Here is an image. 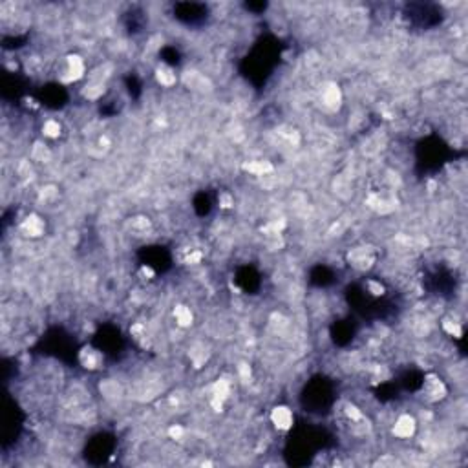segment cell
<instances>
[{
    "label": "cell",
    "mask_w": 468,
    "mask_h": 468,
    "mask_svg": "<svg viewBox=\"0 0 468 468\" xmlns=\"http://www.w3.org/2000/svg\"><path fill=\"white\" fill-rule=\"evenodd\" d=\"M415 428H417V425H415V419L411 415H401L397 419L395 426H393V435L399 439H410L415 433Z\"/></svg>",
    "instance_id": "cell-1"
},
{
    "label": "cell",
    "mask_w": 468,
    "mask_h": 468,
    "mask_svg": "<svg viewBox=\"0 0 468 468\" xmlns=\"http://www.w3.org/2000/svg\"><path fill=\"white\" fill-rule=\"evenodd\" d=\"M346 415L351 419L353 423H357V421H360V419H362V413H360V410L357 408V406H353V404H347V406H346Z\"/></svg>",
    "instance_id": "cell-13"
},
{
    "label": "cell",
    "mask_w": 468,
    "mask_h": 468,
    "mask_svg": "<svg viewBox=\"0 0 468 468\" xmlns=\"http://www.w3.org/2000/svg\"><path fill=\"white\" fill-rule=\"evenodd\" d=\"M42 134L48 137H59L61 134V124L55 119H48V121L42 124Z\"/></svg>",
    "instance_id": "cell-11"
},
{
    "label": "cell",
    "mask_w": 468,
    "mask_h": 468,
    "mask_svg": "<svg viewBox=\"0 0 468 468\" xmlns=\"http://www.w3.org/2000/svg\"><path fill=\"white\" fill-rule=\"evenodd\" d=\"M271 421L278 430H289L293 426V411L287 406H276L271 411Z\"/></svg>",
    "instance_id": "cell-2"
},
{
    "label": "cell",
    "mask_w": 468,
    "mask_h": 468,
    "mask_svg": "<svg viewBox=\"0 0 468 468\" xmlns=\"http://www.w3.org/2000/svg\"><path fill=\"white\" fill-rule=\"evenodd\" d=\"M66 73H68V75L62 77L64 82H72V81L81 79L82 73H84V62H82L79 57H70L68 59V72Z\"/></svg>",
    "instance_id": "cell-4"
},
{
    "label": "cell",
    "mask_w": 468,
    "mask_h": 468,
    "mask_svg": "<svg viewBox=\"0 0 468 468\" xmlns=\"http://www.w3.org/2000/svg\"><path fill=\"white\" fill-rule=\"evenodd\" d=\"M445 329H447L450 335H454V337H459V335H461V327L455 324V322H450V320L445 322Z\"/></svg>",
    "instance_id": "cell-15"
},
{
    "label": "cell",
    "mask_w": 468,
    "mask_h": 468,
    "mask_svg": "<svg viewBox=\"0 0 468 468\" xmlns=\"http://www.w3.org/2000/svg\"><path fill=\"white\" fill-rule=\"evenodd\" d=\"M245 168H247L249 172H252V174H258V176H264L265 172H271V170H273V166L269 165V163H264V161L249 163V165H245Z\"/></svg>",
    "instance_id": "cell-12"
},
{
    "label": "cell",
    "mask_w": 468,
    "mask_h": 468,
    "mask_svg": "<svg viewBox=\"0 0 468 468\" xmlns=\"http://www.w3.org/2000/svg\"><path fill=\"white\" fill-rule=\"evenodd\" d=\"M425 393L428 397V401H439L447 395V388L437 377H428V381L425 384Z\"/></svg>",
    "instance_id": "cell-3"
},
{
    "label": "cell",
    "mask_w": 468,
    "mask_h": 468,
    "mask_svg": "<svg viewBox=\"0 0 468 468\" xmlns=\"http://www.w3.org/2000/svg\"><path fill=\"white\" fill-rule=\"evenodd\" d=\"M367 285H369V289H371L373 295H382V291H384V287H382L381 284H377V282H369Z\"/></svg>",
    "instance_id": "cell-16"
},
{
    "label": "cell",
    "mask_w": 468,
    "mask_h": 468,
    "mask_svg": "<svg viewBox=\"0 0 468 468\" xmlns=\"http://www.w3.org/2000/svg\"><path fill=\"white\" fill-rule=\"evenodd\" d=\"M156 77H158V82L161 86H172V84H176V73H174L172 70H168V68H159Z\"/></svg>",
    "instance_id": "cell-10"
},
{
    "label": "cell",
    "mask_w": 468,
    "mask_h": 468,
    "mask_svg": "<svg viewBox=\"0 0 468 468\" xmlns=\"http://www.w3.org/2000/svg\"><path fill=\"white\" fill-rule=\"evenodd\" d=\"M324 102L327 104V106H331V108H335V106H339L340 102V90L337 86H327L324 90Z\"/></svg>",
    "instance_id": "cell-9"
},
{
    "label": "cell",
    "mask_w": 468,
    "mask_h": 468,
    "mask_svg": "<svg viewBox=\"0 0 468 468\" xmlns=\"http://www.w3.org/2000/svg\"><path fill=\"white\" fill-rule=\"evenodd\" d=\"M168 435H170L172 439H176V441H181V439H183V435H185V430H183L181 426H178V425L170 426V428H168Z\"/></svg>",
    "instance_id": "cell-14"
},
{
    "label": "cell",
    "mask_w": 468,
    "mask_h": 468,
    "mask_svg": "<svg viewBox=\"0 0 468 468\" xmlns=\"http://www.w3.org/2000/svg\"><path fill=\"white\" fill-rule=\"evenodd\" d=\"M229 393H231L229 382L224 381V379L214 382V386H212V399H216V401H222V403H224L225 399L229 397Z\"/></svg>",
    "instance_id": "cell-6"
},
{
    "label": "cell",
    "mask_w": 468,
    "mask_h": 468,
    "mask_svg": "<svg viewBox=\"0 0 468 468\" xmlns=\"http://www.w3.org/2000/svg\"><path fill=\"white\" fill-rule=\"evenodd\" d=\"M174 317L178 320V324L183 326V327L192 324V313H190V309L185 307V305H178V307L174 309Z\"/></svg>",
    "instance_id": "cell-7"
},
{
    "label": "cell",
    "mask_w": 468,
    "mask_h": 468,
    "mask_svg": "<svg viewBox=\"0 0 468 468\" xmlns=\"http://www.w3.org/2000/svg\"><path fill=\"white\" fill-rule=\"evenodd\" d=\"M22 231L26 232L28 236H41L44 231V224L41 218L37 216H29L24 220V224H22Z\"/></svg>",
    "instance_id": "cell-5"
},
{
    "label": "cell",
    "mask_w": 468,
    "mask_h": 468,
    "mask_svg": "<svg viewBox=\"0 0 468 468\" xmlns=\"http://www.w3.org/2000/svg\"><path fill=\"white\" fill-rule=\"evenodd\" d=\"M81 362H82V366L84 367H90V369H94V367H97V364H99V355L94 351V349H82V353H81Z\"/></svg>",
    "instance_id": "cell-8"
}]
</instances>
